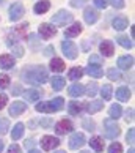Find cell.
<instances>
[{
	"label": "cell",
	"mask_w": 135,
	"mask_h": 153,
	"mask_svg": "<svg viewBox=\"0 0 135 153\" xmlns=\"http://www.w3.org/2000/svg\"><path fill=\"white\" fill-rule=\"evenodd\" d=\"M22 77H24L25 82L33 84V85H43L46 84L47 81V71L44 70L43 66H32V68H27L22 73Z\"/></svg>",
	"instance_id": "6da1fadb"
},
{
	"label": "cell",
	"mask_w": 135,
	"mask_h": 153,
	"mask_svg": "<svg viewBox=\"0 0 135 153\" xmlns=\"http://www.w3.org/2000/svg\"><path fill=\"white\" fill-rule=\"evenodd\" d=\"M65 100L63 98H55L52 101H44V103H38L36 104V111L38 112H47V114H52V112H57L63 109Z\"/></svg>",
	"instance_id": "7a4b0ae2"
},
{
	"label": "cell",
	"mask_w": 135,
	"mask_h": 153,
	"mask_svg": "<svg viewBox=\"0 0 135 153\" xmlns=\"http://www.w3.org/2000/svg\"><path fill=\"white\" fill-rule=\"evenodd\" d=\"M104 134H105V137H109V139H116L118 136L121 134V129L116 125L115 120H112V118H105V120H104Z\"/></svg>",
	"instance_id": "3957f363"
},
{
	"label": "cell",
	"mask_w": 135,
	"mask_h": 153,
	"mask_svg": "<svg viewBox=\"0 0 135 153\" xmlns=\"http://www.w3.org/2000/svg\"><path fill=\"white\" fill-rule=\"evenodd\" d=\"M61 49H63V52L68 59H71V60H74L77 59V54H79V51H77V46L72 41H69V39H65L63 43H61Z\"/></svg>",
	"instance_id": "277c9868"
},
{
	"label": "cell",
	"mask_w": 135,
	"mask_h": 153,
	"mask_svg": "<svg viewBox=\"0 0 135 153\" xmlns=\"http://www.w3.org/2000/svg\"><path fill=\"white\" fill-rule=\"evenodd\" d=\"M71 21H72V14L66 10H60L57 14L52 16V22L54 24H58V25H66Z\"/></svg>",
	"instance_id": "5b68a950"
},
{
	"label": "cell",
	"mask_w": 135,
	"mask_h": 153,
	"mask_svg": "<svg viewBox=\"0 0 135 153\" xmlns=\"http://www.w3.org/2000/svg\"><path fill=\"white\" fill-rule=\"evenodd\" d=\"M58 145H60V140L57 137H54V136H44V137L41 139V147L46 152H50V150L57 149Z\"/></svg>",
	"instance_id": "8992f818"
},
{
	"label": "cell",
	"mask_w": 135,
	"mask_h": 153,
	"mask_svg": "<svg viewBox=\"0 0 135 153\" xmlns=\"http://www.w3.org/2000/svg\"><path fill=\"white\" fill-rule=\"evenodd\" d=\"M24 13H25V10H24V7H22V3H13L10 7V19L11 21H18V19H21L22 16H24Z\"/></svg>",
	"instance_id": "52a82bcc"
},
{
	"label": "cell",
	"mask_w": 135,
	"mask_h": 153,
	"mask_svg": "<svg viewBox=\"0 0 135 153\" xmlns=\"http://www.w3.org/2000/svg\"><path fill=\"white\" fill-rule=\"evenodd\" d=\"M83 144H85V136H83L82 133H74L69 137V149H72V150L80 149Z\"/></svg>",
	"instance_id": "ba28073f"
},
{
	"label": "cell",
	"mask_w": 135,
	"mask_h": 153,
	"mask_svg": "<svg viewBox=\"0 0 135 153\" xmlns=\"http://www.w3.org/2000/svg\"><path fill=\"white\" fill-rule=\"evenodd\" d=\"M39 33H41V36L43 38H52L55 33H57V29H55L54 25H50V24H41V27H39Z\"/></svg>",
	"instance_id": "9c48e42d"
},
{
	"label": "cell",
	"mask_w": 135,
	"mask_h": 153,
	"mask_svg": "<svg viewBox=\"0 0 135 153\" xmlns=\"http://www.w3.org/2000/svg\"><path fill=\"white\" fill-rule=\"evenodd\" d=\"M83 18H85V22L87 24H94L98 19H99V13L94 8H87L85 10V13H83Z\"/></svg>",
	"instance_id": "30bf717a"
},
{
	"label": "cell",
	"mask_w": 135,
	"mask_h": 153,
	"mask_svg": "<svg viewBox=\"0 0 135 153\" xmlns=\"http://www.w3.org/2000/svg\"><path fill=\"white\" fill-rule=\"evenodd\" d=\"M25 109H27V104L25 103H22V101H14V103L10 106V114L13 115V117H16V115L22 114Z\"/></svg>",
	"instance_id": "8fae6325"
},
{
	"label": "cell",
	"mask_w": 135,
	"mask_h": 153,
	"mask_svg": "<svg viewBox=\"0 0 135 153\" xmlns=\"http://www.w3.org/2000/svg\"><path fill=\"white\" fill-rule=\"evenodd\" d=\"M55 129H57L58 134H66V133L72 131V123L69 120H60L55 125Z\"/></svg>",
	"instance_id": "7c38bea8"
},
{
	"label": "cell",
	"mask_w": 135,
	"mask_h": 153,
	"mask_svg": "<svg viewBox=\"0 0 135 153\" xmlns=\"http://www.w3.org/2000/svg\"><path fill=\"white\" fill-rule=\"evenodd\" d=\"M129 24V21L126 16H116V18L113 19V22H112V25H113L115 30H124L126 27Z\"/></svg>",
	"instance_id": "4fadbf2b"
},
{
	"label": "cell",
	"mask_w": 135,
	"mask_h": 153,
	"mask_svg": "<svg viewBox=\"0 0 135 153\" xmlns=\"http://www.w3.org/2000/svg\"><path fill=\"white\" fill-rule=\"evenodd\" d=\"M104 107V103L102 101H91V103H85V109L88 114H96V112H99L101 109Z\"/></svg>",
	"instance_id": "5bb4252c"
},
{
	"label": "cell",
	"mask_w": 135,
	"mask_h": 153,
	"mask_svg": "<svg viewBox=\"0 0 135 153\" xmlns=\"http://www.w3.org/2000/svg\"><path fill=\"white\" fill-rule=\"evenodd\" d=\"M14 66V59L8 54H3L0 55V68L2 70H10V68Z\"/></svg>",
	"instance_id": "9a60e30c"
},
{
	"label": "cell",
	"mask_w": 135,
	"mask_h": 153,
	"mask_svg": "<svg viewBox=\"0 0 135 153\" xmlns=\"http://www.w3.org/2000/svg\"><path fill=\"white\" fill-rule=\"evenodd\" d=\"M99 49H101V52H102L105 57H110V55H113V52H115V48H113V43L112 41H102L101 46H99Z\"/></svg>",
	"instance_id": "2e32d148"
},
{
	"label": "cell",
	"mask_w": 135,
	"mask_h": 153,
	"mask_svg": "<svg viewBox=\"0 0 135 153\" xmlns=\"http://www.w3.org/2000/svg\"><path fill=\"white\" fill-rule=\"evenodd\" d=\"M65 68H66V65H65V62L61 60V59L54 57V59H52V62H50V70L55 71V73H61V71H65Z\"/></svg>",
	"instance_id": "e0dca14e"
},
{
	"label": "cell",
	"mask_w": 135,
	"mask_h": 153,
	"mask_svg": "<svg viewBox=\"0 0 135 153\" xmlns=\"http://www.w3.org/2000/svg\"><path fill=\"white\" fill-rule=\"evenodd\" d=\"M132 65H134V57H131V55H124V57L118 59V66L121 70H129Z\"/></svg>",
	"instance_id": "ac0fdd59"
},
{
	"label": "cell",
	"mask_w": 135,
	"mask_h": 153,
	"mask_svg": "<svg viewBox=\"0 0 135 153\" xmlns=\"http://www.w3.org/2000/svg\"><path fill=\"white\" fill-rule=\"evenodd\" d=\"M87 73L91 77H102L104 74V71L101 70V65H93V63H90V66H87Z\"/></svg>",
	"instance_id": "d6986e66"
},
{
	"label": "cell",
	"mask_w": 135,
	"mask_h": 153,
	"mask_svg": "<svg viewBox=\"0 0 135 153\" xmlns=\"http://www.w3.org/2000/svg\"><path fill=\"white\" fill-rule=\"evenodd\" d=\"M50 8V2L49 0H41V2H38L35 5V13L36 14H44V13H47Z\"/></svg>",
	"instance_id": "ffe728a7"
},
{
	"label": "cell",
	"mask_w": 135,
	"mask_h": 153,
	"mask_svg": "<svg viewBox=\"0 0 135 153\" xmlns=\"http://www.w3.org/2000/svg\"><path fill=\"white\" fill-rule=\"evenodd\" d=\"M85 93V88H83L82 84H74V85L69 87V95L72 98H79V96H82Z\"/></svg>",
	"instance_id": "44dd1931"
},
{
	"label": "cell",
	"mask_w": 135,
	"mask_h": 153,
	"mask_svg": "<svg viewBox=\"0 0 135 153\" xmlns=\"http://www.w3.org/2000/svg\"><path fill=\"white\" fill-rule=\"evenodd\" d=\"M83 106L80 103H77V101H71V103H68V111H69L71 115H79L82 112Z\"/></svg>",
	"instance_id": "7402d4cb"
},
{
	"label": "cell",
	"mask_w": 135,
	"mask_h": 153,
	"mask_svg": "<svg viewBox=\"0 0 135 153\" xmlns=\"http://www.w3.org/2000/svg\"><path fill=\"white\" fill-rule=\"evenodd\" d=\"M116 98L120 101H129V98H131V90L127 87H120L116 90Z\"/></svg>",
	"instance_id": "603a6c76"
},
{
	"label": "cell",
	"mask_w": 135,
	"mask_h": 153,
	"mask_svg": "<svg viewBox=\"0 0 135 153\" xmlns=\"http://www.w3.org/2000/svg\"><path fill=\"white\" fill-rule=\"evenodd\" d=\"M80 32H82V25L79 24V22H76V24H72L69 29H66V30H65V35L71 38V36H77Z\"/></svg>",
	"instance_id": "cb8c5ba5"
},
{
	"label": "cell",
	"mask_w": 135,
	"mask_h": 153,
	"mask_svg": "<svg viewBox=\"0 0 135 153\" xmlns=\"http://www.w3.org/2000/svg\"><path fill=\"white\" fill-rule=\"evenodd\" d=\"M43 92H39V90H25L24 92V96L27 101H38L39 98H41Z\"/></svg>",
	"instance_id": "d4e9b609"
},
{
	"label": "cell",
	"mask_w": 135,
	"mask_h": 153,
	"mask_svg": "<svg viewBox=\"0 0 135 153\" xmlns=\"http://www.w3.org/2000/svg\"><path fill=\"white\" fill-rule=\"evenodd\" d=\"M90 145H91V149L94 152H102L104 150V140L101 137H91V140H90Z\"/></svg>",
	"instance_id": "484cf974"
},
{
	"label": "cell",
	"mask_w": 135,
	"mask_h": 153,
	"mask_svg": "<svg viewBox=\"0 0 135 153\" xmlns=\"http://www.w3.org/2000/svg\"><path fill=\"white\" fill-rule=\"evenodd\" d=\"M65 84H66V81L63 77H60V76H54L52 81H50V85H52L54 90H61L65 87Z\"/></svg>",
	"instance_id": "4316f807"
},
{
	"label": "cell",
	"mask_w": 135,
	"mask_h": 153,
	"mask_svg": "<svg viewBox=\"0 0 135 153\" xmlns=\"http://www.w3.org/2000/svg\"><path fill=\"white\" fill-rule=\"evenodd\" d=\"M22 134H24V123H16V126L13 128V133H11V137L18 140L22 137Z\"/></svg>",
	"instance_id": "83f0119b"
},
{
	"label": "cell",
	"mask_w": 135,
	"mask_h": 153,
	"mask_svg": "<svg viewBox=\"0 0 135 153\" xmlns=\"http://www.w3.org/2000/svg\"><path fill=\"white\" fill-rule=\"evenodd\" d=\"M123 114V109H121V106L120 104H113L110 107V118L112 120H116V118H120Z\"/></svg>",
	"instance_id": "f1b7e54d"
},
{
	"label": "cell",
	"mask_w": 135,
	"mask_h": 153,
	"mask_svg": "<svg viewBox=\"0 0 135 153\" xmlns=\"http://www.w3.org/2000/svg\"><path fill=\"white\" fill-rule=\"evenodd\" d=\"M118 43L121 44L123 48H126V49H132V46H134V43H132V39L129 38V36H124V35H121V36H118V39H116Z\"/></svg>",
	"instance_id": "f546056e"
},
{
	"label": "cell",
	"mask_w": 135,
	"mask_h": 153,
	"mask_svg": "<svg viewBox=\"0 0 135 153\" xmlns=\"http://www.w3.org/2000/svg\"><path fill=\"white\" fill-rule=\"evenodd\" d=\"M112 85L110 84H105V85H102V88H101V95H102V100H110L112 98Z\"/></svg>",
	"instance_id": "4dcf8cb0"
},
{
	"label": "cell",
	"mask_w": 135,
	"mask_h": 153,
	"mask_svg": "<svg viewBox=\"0 0 135 153\" xmlns=\"http://www.w3.org/2000/svg\"><path fill=\"white\" fill-rule=\"evenodd\" d=\"M107 76H109V79H112V81H121L123 76H121V73L115 70V68H110L109 71H107Z\"/></svg>",
	"instance_id": "1f68e13d"
},
{
	"label": "cell",
	"mask_w": 135,
	"mask_h": 153,
	"mask_svg": "<svg viewBox=\"0 0 135 153\" xmlns=\"http://www.w3.org/2000/svg\"><path fill=\"white\" fill-rule=\"evenodd\" d=\"M69 79H72V81H74V79H80L82 76H83V70L82 68H72V70H69Z\"/></svg>",
	"instance_id": "d6a6232c"
},
{
	"label": "cell",
	"mask_w": 135,
	"mask_h": 153,
	"mask_svg": "<svg viewBox=\"0 0 135 153\" xmlns=\"http://www.w3.org/2000/svg\"><path fill=\"white\" fill-rule=\"evenodd\" d=\"M88 96H94L98 93V84L96 82H90L87 85V92H85Z\"/></svg>",
	"instance_id": "836d02e7"
},
{
	"label": "cell",
	"mask_w": 135,
	"mask_h": 153,
	"mask_svg": "<svg viewBox=\"0 0 135 153\" xmlns=\"http://www.w3.org/2000/svg\"><path fill=\"white\" fill-rule=\"evenodd\" d=\"M8 46H10V48H13L14 54H16V57H22V55H24V49H22L19 44H14V43H11L10 39H8Z\"/></svg>",
	"instance_id": "e575fe53"
},
{
	"label": "cell",
	"mask_w": 135,
	"mask_h": 153,
	"mask_svg": "<svg viewBox=\"0 0 135 153\" xmlns=\"http://www.w3.org/2000/svg\"><path fill=\"white\" fill-rule=\"evenodd\" d=\"M109 153H123V145L120 142H113L109 147Z\"/></svg>",
	"instance_id": "d590c367"
},
{
	"label": "cell",
	"mask_w": 135,
	"mask_h": 153,
	"mask_svg": "<svg viewBox=\"0 0 135 153\" xmlns=\"http://www.w3.org/2000/svg\"><path fill=\"white\" fill-rule=\"evenodd\" d=\"M10 128V122L7 118H0V134H5Z\"/></svg>",
	"instance_id": "8d00e7d4"
},
{
	"label": "cell",
	"mask_w": 135,
	"mask_h": 153,
	"mask_svg": "<svg viewBox=\"0 0 135 153\" xmlns=\"http://www.w3.org/2000/svg\"><path fill=\"white\" fill-rule=\"evenodd\" d=\"M8 85H10V76L0 74V90H2V88H7Z\"/></svg>",
	"instance_id": "74e56055"
},
{
	"label": "cell",
	"mask_w": 135,
	"mask_h": 153,
	"mask_svg": "<svg viewBox=\"0 0 135 153\" xmlns=\"http://www.w3.org/2000/svg\"><path fill=\"white\" fill-rule=\"evenodd\" d=\"M88 2V0H71V7H74V8H79V7H83Z\"/></svg>",
	"instance_id": "f35d334b"
},
{
	"label": "cell",
	"mask_w": 135,
	"mask_h": 153,
	"mask_svg": "<svg viewBox=\"0 0 135 153\" xmlns=\"http://www.w3.org/2000/svg\"><path fill=\"white\" fill-rule=\"evenodd\" d=\"M110 3L113 5L115 8H118V10L124 8V0H110Z\"/></svg>",
	"instance_id": "ab89813d"
},
{
	"label": "cell",
	"mask_w": 135,
	"mask_h": 153,
	"mask_svg": "<svg viewBox=\"0 0 135 153\" xmlns=\"http://www.w3.org/2000/svg\"><path fill=\"white\" fill-rule=\"evenodd\" d=\"M8 153H22V150H21V147L19 145H16V144H13L8 149Z\"/></svg>",
	"instance_id": "60d3db41"
},
{
	"label": "cell",
	"mask_w": 135,
	"mask_h": 153,
	"mask_svg": "<svg viewBox=\"0 0 135 153\" xmlns=\"http://www.w3.org/2000/svg\"><path fill=\"white\" fill-rule=\"evenodd\" d=\"M134 136H135V129L134 128H131L129 129V133H127V142H131V144H134Z\"/></svg>",
	"instance_id": "b9f144b4"
},
{
	"label": "cell",
	"mask_w": 135,
	"mask_h": 153,
	"mask_svg": "<svg viewBox=\"0 0 135 153\" xmlns=\"http://www.w3.org/2000/svg\"><path fill=\"white\" fill-rule=\"evenodd\" d=\"M83 126H85L88 131H93V129H94V123L90 122V120H85V122H83Z\"/></svg>",
	"instance_id": "7bdbcfd3"
},
{
	"label": "cell",
	"mask_w": 135,
	"mask_h": 153,
	"mask_svg": "<svg viewBox=\"0 0 135 153\" xmlns=\"http://www.w3.org/2000/svg\"><path fill=\"white\" fill-rule=\"evenodd\" d=\"M94 5L98 8H105L107 7V0H94Z\"/></svg>",
	"instance_id": "ee69618b"
},
{
	"label": "cell",
	"mask_w": 135,
	"mask_h": 153,
	"mask_svg": "<svg viewBox=\"0 0 135 153\" xmlns=\"http://www.w3.org/2000/svg\"><path fill=\"white\" fill-rule=\"evenodd\" d=\"M8 103V98H7V95H0V109H3L5 104Z\"/></svg>",
	"instance_id": "f6af8a7d"
},
{
	"label": "cell",
	"mask_w": 135,
	"mask_h": 153,
	"mask_svg": "<svg viewBox=\"0 0 135 153\" xmlns=\"http://www.w3.org/2000/svg\"><path fill=\"white\" fill-rule=\"evenodd\" d=\"M90 63L99 65V63H101V57H98V55H91V57H90Z\"/></svg>",
	"instance_id": "bcb514c9"
},
{
	"label": "cell",
	"mask_w": 135,
	"mask_h": 153,
	"mask_svg": "<svg viewBox=\"0 0 135 153\" xmlns=\"http://www.w3.org/2000/svg\"><path fill=\"white\" fill-rule=\"evenodd\" d=\"M126 120H127V122H132V120H134V109H127V112H126Z\"/></svg>",
	"instance_id": "7dc6e473"
},
{
	"label": "cell",
	"mask_w": 135,
	"mask_h": 153,
	"mask_svg": "<svg viewBox=\"0 0 135 153\" xmlns=\"http://www.w3.org/2000/svg\"><path fill=\"white\" fill-rule=\"evenodd\" d=\"M11 93H13L14 96H16V95H21V93H22V88H21V85H19V84H16V85L13 87V92H11Z\"/></svg>",
	"instance_id": "c3c4849f"
},
{
	"label": "cell",
	"mask_w": 135,
	"mask_h": 153,
	"mask_svg": "<svg viewBox=\"0 0 135 153\" xmlns=\"http://www.w3.org/2000/svg\"><path fill=\"white\" fill-rule=\"evenodd\" d=\"M29 27V24H22V25H19L18 27V33L19 35H25V29Z\"/></svg>",
	"instance_id": "681fc988"
},
{
	"label": "cell",
	"mask_w": 135,
	"mask_h": 153,
	"mask_svg": "<svg viewBox=\"0 0 135 153\" xmlns=\"http://www.w3.org/2000/svg\"><path fill=\"white\" fill-rule=\"evenodd\" d=\"M30 44H32L33 49L38 48V43H36V36H35V35H30Z\"/></svg>",
	"instance_id": "f907efd6"
},
{
	"label": "cell",
	"mask_w": 135,
	"mask_h": 153,
	"mask_svg": "<svg viewBox=\"0 0 135 153\" xmlns=\"http://www.w3.org/2000/svg\"><path fill=\"white\" fill-rule=\"evenodd\" d=\"M44 52H46V55H52L54 48H52V46H49V48H46V51H44Z\"/></svg>",
	"instance_id": "816d5d0a"
},
{
	"label": "cell",
	"mask_w": 135,
	"mask_h": 153,
	"mask_svg": "<svg viewBox=\"0 0 135 153\" xmlns=\"http://www.w3.org/2000/svg\"><path fill=\"white\" fill-rule=\"evenodd\" d=\"M33 144H35V140H33V139H30V140H27V142H25V147L29 149V147H33Z\"/></svg>",
	"instance_id": "f5cc1de1"
},
{
	"label": "cell",
	"mask_w": 135,
	"mask_h": 153,
	"mask_svg": "<svg viewBox=\"0 0 135 153\" xmlns=\"http://www.w3.org/2000/svg\"><path fill=\"white\" fill-rule=\"evenodd\" d=\"M2 150H3V142L0 140V153H2Z\"/></svg>",
	"instance_id": "db71d44e"
},
{
	"label": "cell",
	"mask_w": 135,
	"mask_h": 153,
	"mask_svg": "<svg viewBox=\"0 0 135 153\" xmlns=\"http://www.w3.org/2000/svg\"><path fill=\"white\" fill-rule=\"evenodd\" d=\"M29 153H41V152H38V150H30Z\"/></svg>",
	"instance_id": "11a10c76"
},
{
	"label": "cell",
	"mask_w": 135,
	"mask_h": 153,
	"mask_svg": "<svg viewBox=\"0 0 135 153\" xmlns=\"http://www.w3.org/2000/svg\"><path fill=\"white\" fill-rule=\"evenodd\" d=\"M129 153H134V149H131V150H129Z\"/></svg>",
	"instance_id": "9f6ffc18"
},
{
	"label": "cell",
	"mask_w": 135,
	"mask_h": 153,
	"mask_svg": "<svg viewBox=\"0 0 135 153\" xmlns=\"http://www.w3.org/2000/svg\"><path fill=\"white\" fill-rule=\"evenodd\" d=\"M3 2H5V0H0V5H2V3H3Z\"/></svg>",
	"instance_id": "6f0895ef"
},
{
	"label": "cell",
	"mask_w": 135,
	"mask_h": 153,
	"mask_svg": "<svg viewBox=\"0 0 135 153\" xmlns=\"http://www.w3.org/2000/svg\"><path fill=\"white\" fill-rule=\"evenodd\" d=\"M55 153H65V152H55Z\"/></svg>",
	"instance_id": "680465c9"
},
{
	"label": "cell",
	"mask_w": 135,
	"mask_h": 153,
	"mask_svg": "<svg viewBox=\"0 0 135 153\" xmlns=\"http://www.w3.org/2000/svg\"><path fill=\"white\" fill-rule=\"evenodd\" d=\"M82 153H88V152H82Z\"/></svg>",
	"instance_id": "91938a15"
}]
</instances>
